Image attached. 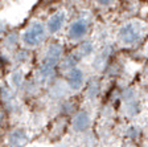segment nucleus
Wrapping results in <instances>:
<instances>
[{
  "instance_id": "obj_1",
  "label": "nucleus",
  "mask_w": 148,
  "mask_h": 147,
  "mask_svg": "<svg viewBox=\"0 0 148 147\" xmlns=\"http://www.w3.org/2000/svg\"><path fill=\"white\" fill-rule=\"evenodd\" d=\"M45 39V29L41 23H34L23 35V41L28 46H36Z\"/></svg>"
},
{
  "instance_id": "obj_2",
  "label": "nucleus",
  "mask_w": 148,
  "mask_h": 147,
  "mask_svg": "<svg viewBox=\"0 0 148 147\" xmlns=\"http://www.w3.org/2000/svg\"><path fill=\"white\" fill-rule=\"evenodd\" d=\"M61 53H62L61 45L53 44V45L49 46L45 58H44V64H42V66H41V74H42V76H48V74L52 73L54 65L58 62L60 57H61Z\"/></svg>"
},
{
  "instance_id": "obj_3",
  "label": "nucleus",
  "mask_w": 148,
  "mask_h": 147,
  "mask_svg": "<svg viewBox=\"0 0 148 147\" xmlns=\"http://www.w3.org/2000/svg\"><path fill=\"white\" fill-rule=\"evenodd\" d=\"M120 39L123 40V43L126 44H134L142 37V31L139 25L134 24V23H130V24H126L119 32Z\"/></svg>"
},
{
  "instance_id": "obj_4",
  "label": "nucleus",
  "mask_w": 148,
  "mask_h": 147,
  "mask_svg": "<svg viewBox=\"0 0 148 147\" xmlns=\"http://www.w3.org/2000/svg\"><path fill=\"white\" fill-rule=\"evenodd\" d=\"M8 143L11 147H24L28 143V135L25 130L16 129L8 137Z\"/></svg>"
},
{
  "instance_id": "obj_5",
  "label": "nucleus",
  "mask_w": 148,
  "mask_h": 147,
  "mask_svg": "<svg viewBox=\"0 0 148 147\" xmlns=\"http://www.w3.org/2000/svg\"><path fill=\"white\" fill-rule=\"evenodd\" d=\"M83 82V73L77 69V68H74L69 72L68 74V84L70 86L71 89H79L81 85Z\"/></svg>"
},
{
  "instance_id": "obj_6",
  "label": "nucleus",
  "mask_w": 148,
  "mask_h": 147,
  "mask_svg": "<svg viewBox=\"0 0 148 147\" xmlns=\"http://www.w3.org/2000/svg\"><path fill=\"white\" fill-rule=\"evenodd\" d=\"M65 23V13L64 12H58L53 15L48 21V29H49L50 33H56L57 31L61 29V27Z\"/></svg>"
},
{
  "instance_id": "obj_7",
  "label": "nucleus",
  "mask_w": 148,
  "mask_h": 147,
  "mask_svg": "<svg viewBox=\"0 0 148 147\" xmlns=\"http://www.w3.org/2000/svg\"><path fill=\"white\" fill-rule=\"evenodd\" d=\"M87 31V25L85 21H75L71 24L70 29H69V36L71 37V39H79V37H82L83 35L86 33Z\"/></svg>"
},
{
  "instance_id": "obj_8",
  "label": "nucleus",
  "mask_w": 148,
  "mask_h": 147,
  "mask_svg": "<svg viewBox=\"0 0 148 147\" xmlns=\"http://www.w3.org/2000/svg\"><path fill=\"white\" fill-rule=\"evenodd\" d=\"M89 126V115L85 111H81L75 115L73 121V127L75 131H83L85 129H87Z\"/></svg>"
},
{
  "instance_id": "obj_9",
  "label": "nucleus",
  "mask_w": 148,
  "mask_h": 147,
  "mask_svg": "<svg viewBox=\"0 0 148 147\" xmlns=\"http://www.w3.org/2000/svg\"><path fill=\"white\" fill-rule=\"evenodd\" d=\"M98 3H101V4H108V3H111L112 0H97Z\"/></svg>"
},
{
  "instance_id": "obj_10",
  "label": "nucleus",
  "mask_w": 148,
  "mask_h": 147,
  "mask_svg": "<svg viewBox=\"0 0 148 147\" xmlns=\"http://www.w3.org/2000/svg\"><path fill=\"white\" fill-rule=\"evenodd\" d=\"M0 125H1V115H0Z\"/></svg>"
}]
</instances>
